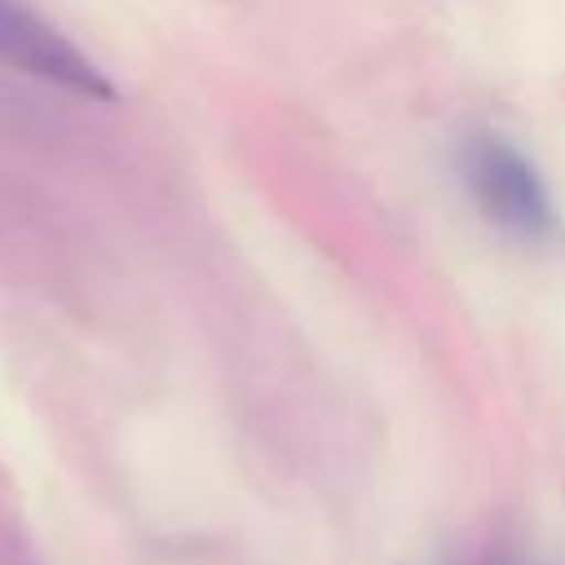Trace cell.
I'll return each instance as SVG.
<instances>
[{
  "mask_svg": "<svg viewBox=\"0 0 565 565\" xmlns=\"http://www.w3.org/2000/svg\"><path fill=\"white\" fill-rule=\"evenodd\" d=\"M455 172L481 212L516 247H556L561 243V212L539 172V163L503 132L472 128L455 146Z\"/></svg>",
  "mask_w": 565,
  "mask_h": 565,
  "instance_id": "cell-1",
  "label": "cell"
},
{
  "mask_svg": "<svg viewBox=\"0 0 565 565\" xmlns=\"http://www.w3.org/2000/svg\"><path fill=\"white\" fill-rule=\"evenodd\" d=\"M0 62L75 97L115 102V84L97 71V62L84 57L53 22L31 13L22 0H0Z\"/></svg>",
  "mask_w": 565,
  "mask_h": 565,
  "instance_id": "cell-2",
  "label": "cell"
}]
</instances>
